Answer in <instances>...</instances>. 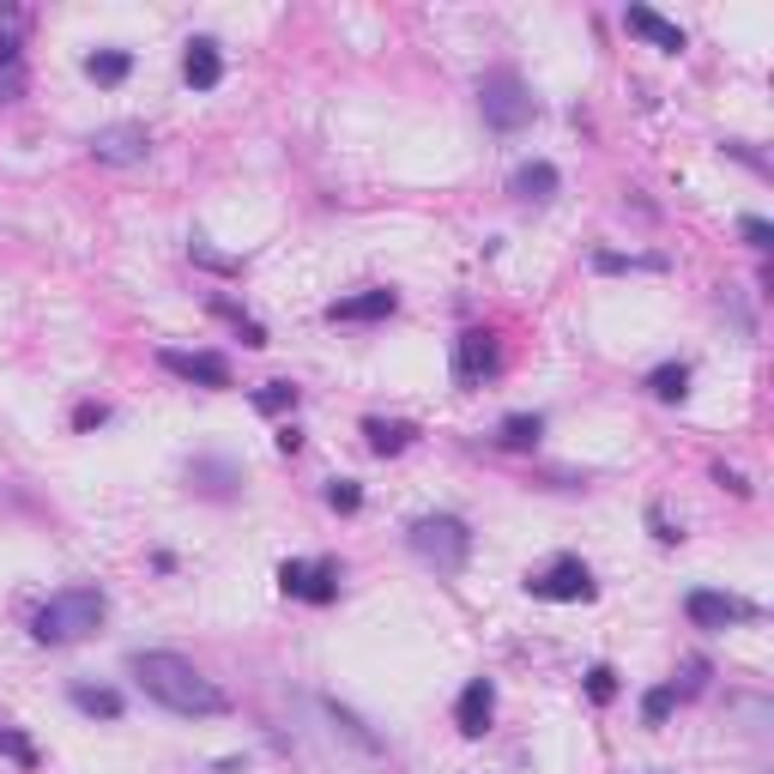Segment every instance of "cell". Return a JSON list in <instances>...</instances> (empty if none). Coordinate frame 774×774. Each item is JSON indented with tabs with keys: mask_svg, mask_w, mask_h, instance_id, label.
I'll return each mask as SVG.
<instances>
[{
	"mask_svg": "<svg viewBox=\"0 0 774 774\" xmlns=\"http://www.w3.org/2000/svg\"><path fill=\"white\" fill-rule=\"evenodd\" d=\"M502 376V339H496V327H467L454 339V381L467 387H484V381H496Z\"/></svg>",
	"mask_w": 774,
	"mask_h": 774,
	"instance_id": "obj_6",
	"label": "cell"
},
{
	"mask_svg": "<svg viewBox=\"0 0 774 774\" xmlns=\"http://www.w3.org/2000/svg\"><path fill=\"white\" fill-rule=\"evenodd\" d=\"M212 315H224L230 327H237V339H242V345H254V352H261V345H266V327H261V321H249V315H242L237 303H224V296H212Z\"/></svg>",
	"mask_w": 774,
	"mask_h": 774,
	"instance_id": "obj_25",
	"label": "cell"
},
{
	"mask_svg": "<svg viewBox=\"0 0 774 774\" xmlns=\"http://www.w3.org/2000/svg\"><path fill=\"white\" fill-rule=\"evenodd\" d=\"M587 695H593V702H617V672H611V666H587Z\"/></svg>",
	"mask_w": 774,
	"mask_h": 774,
	"instance_id": "obj_31",
	"label": "cell"
},
{
	"mask_svg": "<svg viewBox=\"0 0 774 774\" xmlns=\"http://www.w3.org/2000/svg\"><path fill=\"white\" fill-rule=\"evenodd\" d=\"M188 484L200 490V496H212V502H237L242 496V467L224 460V454H194L188 460Z\"/></svg>",
	"mask_w": 774,
	"mask_h": 774,
	"instance_id": "obj_11",
	"label": "cell"
},
{
	"mask_svg": "<svg viewBox=\"0 0 774 774\" xmlns=\"http://www.w3.org/2000/svg\"><path fill=\"white\" fill-rule=\"evenodd\" d=\"M134 73V49H92L85 55V80L92 85H122Z\"/></svg>",
	"mask_w": 774,
	"mask_h": 774,
	"instance_id": "obj_20",
	"label": "cell"
},
{
	"mask_svg": "<svg viewBox=\"0 0 774 774\" xmlns=\"http://www.w3.org/2000/svg\"><path fill=\"white\" fill-rule=\"evenodd\" d=\"M624 31L641 36V43H653V49H666V55H683V49H690V36H683L672 19H660L653 7H624Z\"/></svg>",
	"mask_w": 774,
	"mask_h": 774,
	"instance_id": "obj_14",
	"label": "cell"
},
{
	"mask_svg": "<svg viewBox=\"0 0 774 774\" xmlns=\"http://www.w3.org/2000/svg\"><path fill=\"white\" fill-rule=\"evenodd\" d=\"M296 399H303V387H296V381L254 387V411H266V418H285V411H296Z\"/></svg>",
	"mask_w": 774,
	"mask_h": 774,
	"instance_id": "obj_24",
	"label": "cell"
},
{
	"mask_svg": "<svg viewBox=\"0 0 774 774\" xmlns=\"http://www.w3.org/2000/svg\"><path fill=\"white\" fill-rule=\"evenodd\" d=\"M490 720H496V683H490V678H472L467 690H460V702H454L460 739H484Z\"/></svg>",
	"mask_w": 774,
	"mask_h": 774,
	"instance_id": "obj_12",
	"label": "cell"
},
{
	"mask_svg": "<svg viewBox=\"0 0 774 774\" xmlns=\"http://www.w3.org/2000/svg\"><path fill=\"white\" fill-rule=\"evenodd\" d=\"M708 678H714V666H708V660H683V683L672 678L678 702H690V695H702V690H708Z\"/></svg>",
	"mask_w": 774,
	"mask_h": 774,
	"instance_id": "obj_30",
	"label": "cell"
},
{
	"mask_svg": "<svg viewBox=\"0 0 774 774\" xmlns=\"http://www.w3.org/2000/svg\"><path fill=\"white\" fill-rule=\"evenodd\" d=\"M399 308V291H387V285H369V291H357V296H339V303H327V321L339 327V321H387Z\"/></svg>",
	"mask_w": 774,
	"mask_h": 774,
	"instance_id": "obj_15",
	"label": "cell"
},
{
	"mask_svg": "<svg viewBox=\"0 0 774 774\" xmlns=\"http://www.w3.org/2000/svg\"><path fill=\"white\" fill-rule=\"evenodd\" d=\"M273 442H279V454H303V430H296V423H285Z\"/></svg>",
	"mask_w": 774,
	"mask_h": 774,
	"instance_id": "obj_38",
	"label": "cell"
},
{
	"mask_svg": "<svg viewBox=\"0 0 774 774\" xmlns=\"http://www.w3.org/2000/svg\"><path fill=\"white\" fill-rule=\"evenodd\" d=\"M714 484H726L732 496H751V479H744V472H732L726 460H720V467H714Z\"/></svg>",
	"mask_w": 774,
	"mask_h": 774,
	"instance_id": "obj_36",
	"label": "cell"
},
{
	"mask_svg": "<svg viewBox=\"0 0 774 774\" xmlns=\"http://www.w3.org/2000/svg\"><path fill=\"white\" fill-rule=\"evenodd\" d=\"M0 756H12L19 768H36V744L19 726H7V720H0Z\"/></svg>",
	"mask_w": 774,
	"mask_h": 774,
	"instance_id": "obj_29",
	"label": "cell"
},
{
	"mask_svg": "<svg viewBox=\"0 0 774 774\" xmlns=\"http://www.w3.org/2000/svg\"><path fill=\"white\" fill-rule=\"evenodd\" d=\"M327 720H333V726H339V732H345V739H357V744H364V751H381V739H376V732H364V720H357V714H352V708H339V702H327Z\"/></svg>",
	"mask_w": 774,
	"mask_h": 774,
	"instance_id": "obj_28",
	"label": "cell"
},
{
	"mask_svg": "<svg viewBox=\"0 0 774 774\" xmlns=\"http://www.w3.org/2000/svg\"><path fill=\"white\" fill-rule=\"evenodd\" d=\"M127 672H134V683L151 695V702L170 708V714H182V720H218V714H230V695L218 690V683L206 678L194 660H182V653H170V648L127 653Z\"/></svg>",
	"mask_w": 774,
	"mask_h": 774,
	"instance_id": "obj_1",
	"label": "cell"
},
{
	"mask_svg": "<svg viewBox=\"0 0 774 774\" xmlns=\"http://www.w3.org/2000/svg\"><path fill=\"white\" fill-rule=\"evenodd\" d=\"M648 526H653V538H660V545H678V538H683V526H672L660 509H648Z\"/></svg>",
	"mask_w": 774,
	"mask_h": 774,
	"instance_id": "obj_37",
	"label": "cell"
},
{
	"mask_svg": "<svg viewBox=\"0 0 774 774\" xmlns=\"http://www.w3.org/2000/svg\"><path fill=\"white\" fill-rule=\"evenodd\" d=\"M726 158H739V164H751L756 176H768V158H763V151H751L744 139H726Z\"/></svg>",
	"mask_w": 774,
	"mask_h": 774,
	"instance_id": "obj_35",
	"label": "cell"
},
{
	"mask_svg": "<svg viewBox=\"0 0 774 774\" xmlns=\"http://www.w3.org/2000/svg\"><path fill=\"white\" fill-rule=\"evenodd\" d=\"M683 617L695 629H732V624H756L763 605L739 599V593H720V587H690L683 593Z\"/></svg>",
	"mask_w": 774,
	"mask_h": 774,
	"instance_id": "obj_7",
	"label": "cell"
},
{
	"mask_svg": "<svg viewBox=\"0 0 774 774\" xmlns=\"http://www.w3.org/2000/svg\"><path fill=\"white\" fill-rule=\"evenodd\" d=\"M648 387L653 399H660V406H678L683 394H690V364H683V357H672V364H660V369H648Z\"/></svg>",
	"mask_w": 774,
	"mask_h": 774,
	"instance_id": "obj_21",
	"label": "cell"
},
{
	"mask_svg": "<svg viewBox=\"0 0 774 774\" xmlns=\"http://www.w3.org/2000/svg\"><path fill=\"white\" fill-rule=\"evenodd\" d=\"M103 617H109L103 587H61V593H49V599L31 611V636L43 641V648H73V641L97 636Z\"/></svg>",
	"mask_w": 774,
	"mask_h": 774,
	"instance_id": "obj_2",
	"label": "cell"
},
{
	"mask_svg": "<svg viewBox=\"0 0 774 774\" xmlns=\"http://www.w3.org/2000/svg\"><path fill=\"white\" fill-rule=\"evenodd\" d=\"M158 364L170 369L176 381H188V387H230V364H224V352H158Z\"/></svg>",
	"mask_w": 774,
	"mask_h": 774,
	"instance_id": "obj_10",
	"label": "cell"
},
{
	"mask_svg": "<svg viewBox=\"0 0 774 774\" xmlns=\"http://www.w3.org/2000/svg\"><path fill=\"white\" fill-rule=\"evenodd\" d=\"M182 80H188V92H218L224 85V49H218V36H188Z\"/></svg>",
	"mask_w": 774,
	"mask_h": 774,
	"instance_id": "obj_13",
	"label": "cell"
},
{
	"mask_svg": "<svg viewBox=\"0 0 774 774\" xmlns=\"http://www.w3.org/2000/svg\"><path fill=\"white\" fill-rule=\"evenodd\" d=\"M24 55V7H0V73H12Z\"/></svg>",
	"mask_w": 774,
	"mask_h": 774,
	"instance_id": "obj_22",
	"label": "cell"
},
{
	"mask_svg": "<svg viewBox=\"0 0 774 774\" xmlns=\"http://www.w3.org/2000/svg\"><path fill=\"white\" fill-rule=\"evenodd\" d=\"M321 496H327L333 514H357V509H364V484H357V479H327Z\"/></svg>",
	"mask_w": 774,
	"mask_h": 774,
	"instance_id": "obj_27",
	"label": "cell"
},
{
	"mask_svg": "<svg viewBox=\"0 0 774 774\" xmlns=\"http://www.w3.org/2000/svg\"><path fill=\"white\" fill-rule=\"evenodd\" d=\"M672 708H678V690H672V683H653V690L641 695V726H666Z\"/></svg>",
	"mask_w": 774,
	"mask_h": 774,
	"instance_id": "obj_26",
	"label": "cell"
},
{
	"mask_svg": "<svg viewBox=\"0 0 774 774\" xmlns=\"http://www.w3.org/2000/svg\"><path fill=\"white\" fill-rule=\"evenodd\" d=\"M526 593L545 605H587L599 593V580H593V569L580 557H551L538 575H526Z\"/></svg>",
	"mask_w": 774,
	"mask_h": 774,
	"instance_id": "obj_5",
	"label": "cell"
},
{
	"mask_svg": "<svg viewBox=\"0 0 774 774\" xmlns=\"http://www.w3.org/2000/svg\"><path fill=\"white\" fill-rule=\"evenodd\" d=\"M557 188H563V170L551 158H526L521 170L509 176V194H514V200H533V206L557 200Z\"/></svg>",
	"mask_w": 774,
	"mask_h": 774,
	"instance_id": "obj_16",
	"label": "cell"
},
{
	"mask_svg": "<svg viewBox=\"0 0 774 774\" xmlns=\"http://www.w3.org/2000/svg\"><path fill=\"white\" fill-rule=\"evenodd\" d=\"M406 545L418 563H430L436 575H460L472 557V526L460 521V514H418V521L406 526Z\"/></svg>",
	"mask_w": 774,
	"mask_h": 774,
	"instance_id": "obj_3",
	"label": "cell"
},
{
	"mask_svg": "<svg viewBox=\"0 0 774 774\" xmlns=\"http://www.w3.org/2000/svg\"><path fill=\"white\" fill-rule=\"evenodd\" d=\"M364 442H369V454H406L411 442H418V423H406V418H364Z\"/></svg>",
	"mask_w": 774,
	"mask_h": 774,
	"instance_id": "obj_17",
	"label": "cell"
},
{
	"mask_svg": "<svg viewBox=\"0 0 774 774\" xmlns=\"http://www.w3.org/2000/svg\"><path fill=\"white\" fill-rule=\"evenodd\" d=\"M97 423H109V406H103V399H85V406L80 411H73V430H97Z\"/></svg>",
	"mask_w": 774,
	"mask_h": 774,
	"instance_id": "obj_33",
	"label": "cell"
},
{
	"mask_svg": "<svg viewBox=\"0 0 774 774\" xmlns=\"http://www.w3.org/2000/svg\"><path fill=\"white\" fill-rule=\"evenodd\" d=\"M538 436H545V411H509L496 423V448H509V454H533Z\"/></svg>",
	"mask_w": 774,
	"mask_h": 774,
	"instance_id": "obj_18",
	"label": "cell"
},
{
	"mask_svg": "<svg viewBox=\"0 0 774 774\" xmlns=\"http://www.w3.org/2000/svg\"><path fill=\"white\" fill-rule=\"evenodd\" d=\"M194 261H200V266H212V273H242V261H224V254H212V249H206V242H194Z\"/></svg>",
	"mask_w": 774,
	"mask_h": 774,
	"instance_id": "obj_34",
	"label": "cell"
},
{
	"mask_svg": "<svg viewBox=\"0 0 774 774\" xmlns=\"http://www.w3.org/2000/svg\"><path fill=\"white\" fill-rule=\"evenodd\" d=\"M279 593H285V599H303V605H333V599H339V563H333V557H321V563H303V557L279 563Z\"/></svg>",
	"mask_w": 774,
	"mask_h": 774,
	"instance_id": "obj_8",
	"label": "cell"
},
{
	"mask_svg": "<svg viewBox=\"0 0 774 774\" xmlns=\"http://www.w3.org/2000/svg\"><path fill=\"white\" fill-rule=\"evenodd\" d=\"M73 708H80V714H92V720H122V690H109V683H73Z\"/></svg>",
	"mask_w": 774,
	"mask_h": 774,
	"instance_id": "obj_19",
	"label": "cell"
},
{
	"mask_svg": "<svg viewBox=\"0 0 774 774\" xmlns=\"http://www.w3.org/2000/svg\"><path fill=\"white\" fill-rule=\"evenodd\" d=\"M593 273H666V261L660 254H611V249H599L593 254Z\"/></svg>",
	"mask_w": 774,
	"mask_h": 774,
	"instance_id": "obj_23",
	"label": "cell"
},
{
	"mask_svg": "<svg viewBox=\"0 0 774 774\" xmlns=\"http://www.w3.org/2000/svg\"><path fill=\"white\" fill-rule=\"evenodd\" d=\"M479 115L490 134H521L526 122L538 115V97L533 85L521 80V67H490L479 80Z\"/></svg>",
	"mask_w": 774,
	"mask_h": 774,
	"instance_id": "obj_4",
	"label": "cell"
},
{
	"mask_svg": "<svg viewBox=\"0 0 774 774\" xmlns=\"http://www.w3.org/2000/svg\"><path fill=\"white\" fill-rule=\"evenodd\" d=\"M92 158L97 164H115V170H134V164L151 158V134L146 122H109L92 134Z\"/></svg>",
	"mask_w": 774,
	"mask_h": 774,
	"instance_id": "obj_9",
	"label": "cell"
},
{
	"mask_svg": "<svg viewBox=\"0 0 774 774\" xmlns=\"http://www.w3.org/2000/svg\"><path fill=\"white\" fill-rule=\"evenodd\" d=\"M739 237L751 242L756 254H768V249H774V224H768V218H739Z\"/></svg>",
	"mask_w": 774,
	"mask_h": 774,
	"instance_id": "obj_32",
	"label": "cell"
},
{
	"mask_svg": "<svg viewBox=\"0 0 774 774\" xmlns=\"http://www.w3.org/2000/svg\"><path fill=\"white\" fill-rule=\"evenodd\" d=\"M19 92H24V73H19V67L0 73V103H19Z\"/></svg>",
	"mask_w": 774,
	"mask_h": 774,
	"instance_id": "obj_39",
	"label": "cell"
}]
</instances>
